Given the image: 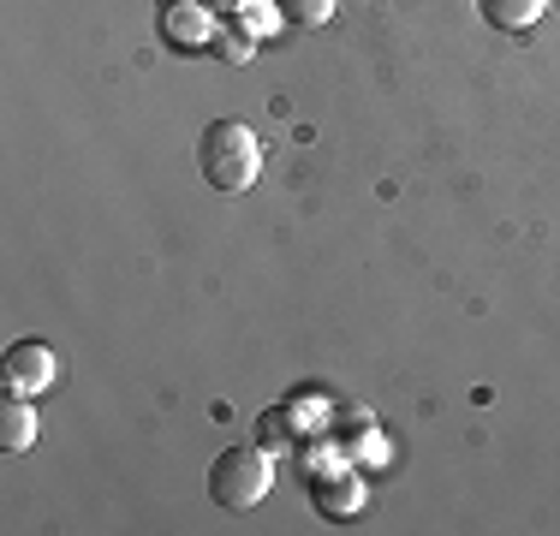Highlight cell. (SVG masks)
Returning a JSON list of instances; mask_svg holds the SVG:
<instances>
[{
  "label": "cell",
  "instance_id": "cell-1",
  "mask_svg": "<svg viewBox=\"0 0 560 536\" xmlns=\"http://www.w3.org/2000/svg\"><path fill=\"white\" fill-rule=\"evenodd\" d=\"M197 167H203L209 191H226V197L250 191V185H257V173H262L257 131H250L245 119H209L203 143H197Z\"/></svg>",
  "mask_w": 560,
  "mask_h": 536
},
{
  "label": "cell",
  "instance_id": "cell-2",
  "mask_svg": "<svg viewBox=\"0 0 560 536\" xmlns=\"http://www.w3.org/2000/svg\"><path fill=\"white\" fill-rule=\"evenodd\" d=\"M269 489H275V459L262 447H226L209 465V494H215V506H226V513L257 506Z\"/></svg>",
  "mask_w": 560,
  "mask_h": 536
},
{
  "label": "cell",
  "instance_id": "cell-3",
  "mask_svg": "<svg viewBox=\"0 0 560 536\" xmlns=\"http://www.w3.org/2000/svg\"><path fill=\"white\" fill-rule=\"evenodd\" d=\"M55 352H48L43 340H19V346H7V358H0V382H7V394H48L55 387Z\"/></svg>",
  "mask_w": 560,
  "mask_h": 536
},
{
  "label": "cell",
  "instance_id": "cell-4",
  "mask_svg": "<svg viewBox=\"0 0 560 536\" xmlns=\"http://www.w3.org/2000/svg\"><path fill=\"white\" fill-rule=\"evenodd\" d=\"M162 36L173 48H209V36H215V12H209L203 0H167L162 7Z\"/></svg>",
  "mask_w": 560,
  "mask_h": 536
},
{
  "label": "cell",
  "instance_id": "cell-5",
  "mask_svg": "<svg viewBox=\"0 0 560 536\" xmlns=\"http://www.w3.org/2000/svg\"><path fill=\"white\" fill-rule=\"evenodd\" d=\"M36 406L24 394H7L0 399V447L7 453H24V447H36Z\"/></svg>",
  "mask_w": 560,
  "mask_h": 536
},
{
  "label": "cell",
  "instance_id": "cell-6",
  "mask_svg": "<svg viewBox=\"0 0 560 536\" xmlns=\"http://www.w3.org/2000/svg\"><path fill=\"white\" fill-rule=\"evenodd\" d=\"M477 12H483V24L489 31H530V24L549 12V0H477Z\"/></svg>",
  "mask_w": 560,
  "mask_h": 536
},
{
  "label": "cell",
  "instance_id": "cell-7",
  "mask_svg": "<svg viewBox=\"0 0 560 536\" xmlns=\"http://www.w3.org/2000/svg\"><path fill=\"white\" fill-rule=\"evenodd\" d=\"M209 54H215V60L245 66L250 54H257V24H245L238 12H226V24H215V36H209Z\"/></svg>",
  "mask_w": 560,
  "mask_h": 536
},
{
  "label": "cell",
  "instance_id": "cell-8",
  "mask_svg": "<svg viewBox=\"0 0 560 536\" xmlns=\"http://www.w3.org/2000/svg\"><path fill=\"white\" fill-rule=\"evenodd\" d=\"M275 12L287 24H328V19H335V0H280Z\"/></svg>",
  "mask_w": 560,
  "mask_h": 536
},
{
  "label": "cell",
  "instance_id": "cell-9",
  "mask_svg": "<svg viewBox=\"0 0 560 536\" xmlns=\"http://www.w3.org/2000/svg\"><path fill=\"white\" fill-rule=\"evenodd\" d=\"M358 501H364V482H358V477L335 482V489H323V482H316V506H328V513H352Z\"/></svg>",
  "mask_w": 560,
  "mask_h": 536
},
{
  "label": "cell",
  "instance_id": "cell-10",
  "mask_svg": "<svg viewBox=\"0 0 560 536\" xmlns=\"http://www.w3.org/2000/svg\"><path fill=\"white\" fill-rule=\"evenodd\" d=\"M209 12H245V0H203Z\"/></svg>",
  "mask_w": 560,
  "mask_h": 536
}]
</instances>
